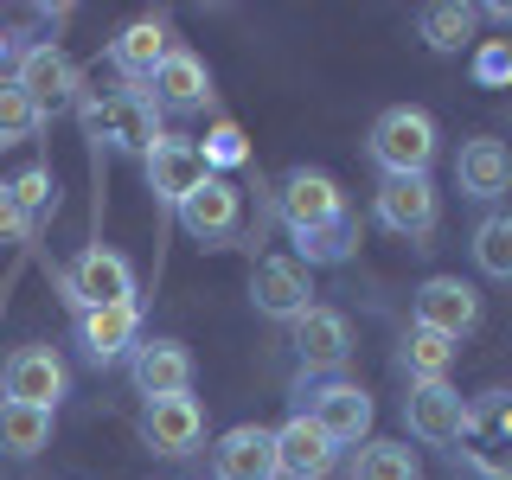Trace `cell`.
Segmentation results:
<instances>
[{
	"label": "cell",
	"instance_id": "obj_17",
	"mask_svg": "<svg viewBox=\"0 0 512 480\" xmlns=\"http://www.w3.org/2000/svg\"><path fill=\"white\" fill-rule=\"evenodd\" d=\"M154 90V109H173V116H192V109L212 103V77H205V64L186 52V45H173L167 58H160V71L148 77Z\"/></svg>",
	"mask_w": 512,
	"mask_h": 480
},
{
	"label": "cell",
	"instance_id": "obj_13",
	"mask_svg": "<svg viewBox=\"0 0 512 480\" xmlns=\"http://www.w3.org/2000/svg\"><path fill=\"white\" fill-rule=\"evenodd\" d=\"M212 480H276V429H224L212 448Z\"/></svg>",
	"mask_w": 512,
	"mask_h": 480
},
{
	"label": "cell",
	"instance_id": "obj_29",
	"mask_svg": "<svg viewBox=\"0 0 512 480\" xmlns=\"http://www.w3.org/2000/svg\"><path fill=\"white\" fill-rule=\"evenodd\" d=\"M45 116L32 109V96L13 84V77H0V148H13V141H26V135H39Z\"/></svg>",
	"mask_w": 512,
	"mask_h": 480
},
{
	"label": "cell",
	"instance_id": "obj_5",
	"mask_svg": "<svg viewBox=\"0 0 512 480\" xmlns=\"http://www.w3.org/2000/svg\"><path fill=\"white\" fill-rule=\"evenodd\" d=\"M442 218L436 205V186H429V173H384L378 180V224L397 237H429Z\"/></svg>",
	"mask_w": 512,
	"mask_h": 480
},
{
	"label": "cell",
	"instance_id": "obj_34",
	"mask_svg": "<svg viewBox=\"0 0 512 480\" xmlns=\"http://www.w3.org/2000/svg\"><path fill=\"white\" fill-rule=\"evenodd\" d=\"M26 231H32V218L13 205V192L0 186V244H26Z\"/></svg>",
	"mask_w": 512,
	"mask_h": 480
},
{
	"label": "cell",
	"instance_id": "obj_2",
	"mask_svg": "<svg viewBox=\"0 0 512 480\" xmlns=\"http://www.w3.org/2000/svg\"><path fill=\"white\" fill-rule=\"evenodd\" d=\"M461 461H474L487 480H512V391H487L468 404V429H461Z\"/></svg>",
	"mask_w": 512,
	"mask_h": 480
},
{
	"label": "cell",
	"instance_id": "obj_28",
	"mask_svg": "<svg viewBox=\"0 0 512 480\" xmlns=\"http://www.w3.org/2000/svg\"><path fill=\"white\" fill-rule=\"evenodd\" d=\"M474 263L487 269L493 282H512V212H493L474 231Z\"/></svg>",
	"mask_w": 512,
	"mask_h": 480
},
{
	"label": "cell",
	"instance_id": "obj_33",
	"mask_svg": "<svg viewBox=\"0 0 512 480\" xmlns=\"http://www.w3.org/2000/svg\"><path fill=\"white\" fill-rule=\"evenodd\" d=\"M474 77L480 84H512V39H487L474 52Z\"/></svg>",
	"mask_w": 512,
	"mask_h": 480
},
{
	"label": "cell",
	"instance_id": "obj_15",
	"mask_svg": "<svg viewBox=\"0 0 512 480\" xmlns=\"http://www.w3.org/2000/svg\"><path fill=\"white\" fill-rule=\"evenodd\" d=\"M128 378H135V391L148 397H186L192 391V352L180 340H148L135 346V359H128Z\"/></svg>",
	"mask_w": 512,
	"mask_h": 480
},
{
	"label": "cell",
	"instance_id": "obj_32",
	"mask_svg": "<svg viewBox=\"0 0 512 480\" xmlns=\"http://www.w3.org/2000/svg\"><path fill=\"white\" fill-rule=\"evenodd\" d=\"M205 167H244V160H250V148H244V128H237V122H218L212 128V135H205Z\"/></svg>",
	"mask_w": 512,
	"mask_h": 480
},
{
	"label": "cell",
	"instance_id": "obj_30",
	"mask_svg": "<svg viewBox=\"0 0 512 480\" xmlns=\"http://www.w3.org/2000/svg\"><path fill=\"white\" fill-rule=\"evenodd\" d=\"M301 263H340L352 250V224H327V231H295Z\"/></svg>",
	"mask_w": 512,
	"mask_h": 480
},
{
	"label": "cell",
	"instance_id": "obj_7",
	"mask_svg": "<svg viewBox=\"0 0 512 480\" xmlns=\"http://www.w3.org/2000/svg\"><path fill=\"white\" fill-rule=\"evenodd\" d=\"M404 423L416 442L429 448H455L461 429H468V397L455 391V384H410L404 397Z\"/></svg>",
	"mask_w": 512,
	"mask_h": 480
},
{
	"label": "cell",
	"instance_id": "obj_26",
	"mask_svg": "<svg viewBox=\"0 0 512 480\" xmlns=\"http://www.w3.org/2000/svg\"><path fill=\"white\" fill-rule=\"evenodd\" d=\"M474 26H480V13L461 7V0H436V7H423V39H429V52H461V45L474 39Z\"/></svg>",
	"mask_w": 512,
	"mask_h": 480
},
{
	"label": "cell",
	"instance_id": "obj_22",
	"mask_svg": "<svg viewBox=\"0 0 512 480\" xmlns=\"http://www.w3.org/2000/svg\"><path fill=\"white\" fill-rule=\"evenodd\" d=\"M455 180L468 199H500V192H512V154L500 148V141H468V148L455 154Z\"/></svg>",
	"mask_w": 512,
	"mask_h": 480
},
{
	"label": "cell",
	"instance_id": "obj_6",
	"mask_svg": "<svg viewBox=\"0 0 512 480\" xmlns=\"http://www.w3.org/2000/svg\"><path fill=\"white\" fill-rule=\"evenodd\" d=\"M64 384H71V372H64V359H58L52 346H20L7 365H0V391H7V404L58 410Z\"/></svg>",
	"mask_w": 512,
	"mask_h": 480
},
{
	"label": "cell",
	"instance_id": "obj_14",
	"mask_svg": "<svg viewBox=\"0 0 512 480\" xmlns=\"http://www.w3.org/2000/svg\"><path fill=\"white\" fill-rule=\"evenodd\" d=\"M314 288H308V269L301 263H288V256H263L256 263V276H250V301L263 308L269 320H301L314 308Z\"/></svg>",
	"mask_w": 512,
	"mask_h": 480
},
{
	"label": "cell",
	"instance_id": "obj_11",
	"mask_svg": "<svg viewBox=\"0 0 512 480\" xmlns=\"http://www.w3.org/2000/svg\"><path fill=\"white\" fill-rule=\"evenodd\" d=\"M282 218H288V237L295 231H327V224H346V199L327 173L314 167H295L282 180Z\"/></svg>",
	"mask_w": 512,
	"mask_h": 480
},
{
	"label": "cell",
	"instance_id": "obj_21",
	"mask_svg": "<svg viewBox=\"0 0 512 480\" xmlns=\"http://www.w3.org/2000/svg\"><path fill=\"white\" fill-rule=\"evenodd\" d=\"M77 340H84L90 365L122 359V352L141 340V308L135 301H128V308H77Z\"/></svg>",
	"mask_w": 512,
	"mask_h": 480
},
{
	"label": "cell",
	"instance_id": "obj_8",
	"mask_svg": "<svg viewBox=\"0 0 512 480\" xmlns=\"http://www.w3.org/2000/svg\"><path fill=\"white\" fill-rule=\"evenodd\" d=\"M410 327H429V333H442V340H461V333L480 327V295L461 276H429L423 288H416V320Z\"/></svg>",
	"mask_w": 512,
	"mask_h": 480
},
{
	"label": "cell",
	"instance_id": "obj_10",
	"mask_svg": "<svg viewBox=\"0 0 512 480\" xmlns=\"http://www.w3.org/2000/svg\"><path fill=\"white\" fill-rule=\"evenodd\" d=\"M71 301L77 308H128V301H135V269H128L116 250L90 244L71 263Z\"/></svg>",
	"mask_w": 512,
	"mask_h": 480
},
{
	"label": "cell",
	"instance_id": "obj_19",
	"mask_svg": "<svg viewBox=\"0 0 512 480\" xmlns=\"http://www.w3.org/2000/svg\"><path fill=\"white\" fill-rule=\"evenodd\" d=\"M346 352H352V327H346V314H333V308H308V314L295 320V359L308 365V372H340Z\"/></svg>",
	"mask_w": 512,
	"mask_h": 480
},
{
	"label": "cell",
	"instance_id": "obj_27",
	"mask_svg": "<svg viewBox=\"0 0 512 480\" xmlns=\"http://www.w3.org/2000/svg\"><path fill=\"white\" fill-rule=\"evenodd\" d=\"M352 480H423L410 442H365L359 461H352Z\"/></svg>",
	"mask_w": 512,
	"mask_h": 480
},
{
	"label": "cell",
	"instance_id": "obj_9",
	"mask_svg": "<svg viewBox=\"0 0 512 480\" xmlns=\"http://www.w3.org/2000/svg\"><path fill=\"white\" fill-rule=\"evenodd\" d=\"M333 468H340V448L320 436V423L308 410L276 429V480H327Z\"/></svg>",
	"mask_w": 512,
	"mask_h": 480
},
{
	"label": "cell",
	"instance_id": "obj_16",
	"mask_svg": "<svg viewBox=\"0 0 512 480\" xmlns=\"http://www.w3.org/2000/svg\"><path fill=\"white\" fill-rule=\"evenodd\" d=\"M308 416L320 423V436H327L333 448L372 436V397H365L359 384H320L314 404H308Z\"/></svg>",
	"mask_w": 512,
	"mask_h": 480
},
{
	"label": "cell",
	"instance_id": "obj_3",
	"mask_svg": "<svg viewBox=\"0 0 512 480\" xmlns=\"http://www.w3.org/2000/svg\"><path fill=\"white\" fill-rule=\"evenodd\" d=\"M372 160L384 173H429V160H436V122L410 103L384 109L372 122Z\"/></svg>",
	"mask_w": 512,
	"mask_h": 480
},
{
	"label": "cell",
	"instance_id": "obj_25",
	"mask_svg": "<svg viewBox=\"0 0 512 480\" xmlns=\"http://www.w3.org/2000/svg\"><path fill=\"white\" fill-rule=\"evenodd\" d=\"M45 442H52V410L0 404V448H7V455H39Z\"/></svg>",
	"mask_w": 512,
	"mask_h": 480
},
{
	"label": "cell",
	"instance_id": "obj_20",
	"mask_svg": "<svg viewBox=\"0 0 512 480\" xmlns=\"http://www.w3.org/2000/svg\"><path fill=\"white\" fill-rule=\"evenodd\" d=\"M237 212H244L237 186L212 173V180H205V186L180 205V224H186V237H199V244H224V237L237 231Z\"/></svg>",
	"mask_w": 512,
	"mask_h": 480
},
{
	"label": "cell",
	"instance_id": "obj_23",
	"mask_svg": "<svg viewBox=\"0 0 512 480\" xmlns=\"http://www.w3.org/2000/svg\"><path fill=\"white\" fill-rule=\"evenodd\" d=\"M167 26L160 20H135L116 32V45H109V58H116V71L128 77V84H148V77L160 71V58H167Z\"/></svg>",
	"mask_w": 512,
	"mask_h": 480
},
{
	"label": "cell",
	"instance_id": "obj_12",
	"mask_svg": "<svg viewBox=\"0 0 512 480\" xmlns=\"http://www.w3.org/2000/svg\"><path fill=\"white\" fill-rule=\"evenodd\" d=\"M13 84L32 96V109H39V116H58V109H71V103H77V64L64 58L52 39H45V45H32V52L20 58Z\"/></svg>",
	"mask_w": 512,
	"mask_h": 480
},
{
	"label": "cell",
	"instance_id": "obj_4",
	"mask_svg": "<svg viewBox=\"0 0 512 480\" xmlns=\"http://www.w3.org/2000/svg\"><path fill=\"white\" fill-rule=\"evenodd\" d=\"M141 160H148V192H154L160 205H173V212H180L192 192L212 180V167H205L199 141H186V135H160Z\"/></svg>",
	"mask_w": 512,
	"mask_h": 480
},
{
	"label": "cell",
	"instance_id": "obj_35",
	"mask_svg": "<svg viewBox=\"0 0 512 480\" xmlns=\"http://www.w3.org/2000/svg\"><path fill=\"white\" fill-rule=\"evenodd\" d=\"M0 58H7V32H0Z\"/></svg>",
	"mask_w": 512,
	"mask_h": 480
},
{
	"label": "cell",
	"instance_id": "obj_31",
	"mask_svg": "<svg viewBox=\"0 0 512 480\" xmlns=\"http://www.w3.org/2000/svg\"><path fill=\"white\" fill-rule=\"evenodd\" d=\"M7 192H13V205H20L26 218H39L45 205H58V186H52V173H45V167H26Z\"/></svg>",
	"mask_w": 512,
	"mask_h": 480
},
{
	"label": "cell",
	"instance_id": "obj_1",
	"mask_svg": "<svg viewBox=\"0 0 512 480\" xmlns=\"http://www.w3.org/2000/svg\"><path fill=\"white\" fill-rule=\"evenodd\" d=\"M77 122L96 148H116V154H148L160 141L154 128V103L141 90H116V96H77Z\"/></svg>",
	"mask_w": 512,
	"mask_h": 480
},
{
	"label": "cell",
	"instance_id": "obj_18",
	"mask_svg": "<svg viewBox=\"0 0 512 480\" xmlns=\"http://www.w3.org/2000/svg\"><path fill=\"white\" fill-rule=\"evenodd\" d=\"M141 429H148V448L154 455H192L205 436V410L192 397H154L141 410Z\"/></svg>",
	"mask_w": 512,
	"mask_h": 480
},
{
	"label": "cell",
	"instance_id": "obj_24",
	"mask_svg": "<svg viewBox=\"0 0 512 480\" xmlns=\"http://www.w3.org/2000/svg\"><path fill=\"white\" fill-rule=\"evenodd\" d=\"M397 359H404L410 384H448V365H455V340H442V333H429V327H410Z\"/></svg>",
	"mask_w": 512,
	"mask_h": 480
}]
</instances>
